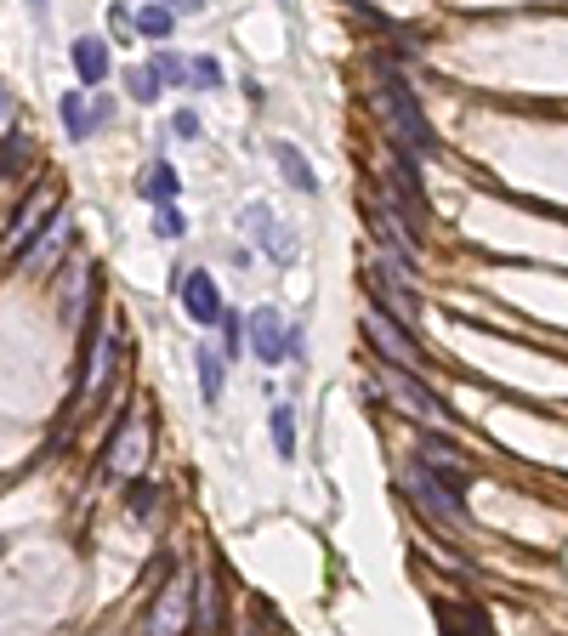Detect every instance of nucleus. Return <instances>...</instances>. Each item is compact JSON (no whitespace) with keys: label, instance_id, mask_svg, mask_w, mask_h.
<instances>
[{"label":"nucleus","instance_id":"obj_1","mask_svg":"<svg viewBox=\"0 0 568 636\" xmlns=\"http://www.w3.org/2000/svg\"><path fill=\"white\" fill-rule=\"evenodd\" d=\"M375 108H381V120H387V131H392V142H398V148H409L415 159H421V154H438V131L426 125L421 103H415V91L404 86V74L381 69Z\"/></svg>","mask_w":568,"mask_h":636},{"label":"nucleus","instance_id":"obj_2","mask_svg":"<svg viewBox=\"0 0 568 636\" xmlns=\"http://www.w3.org/2000/svg\"><path fill=\"white\" fill-rule=\"evenodd\" d=\"M375 364H381V392H387L392 404L404 409L409 421H421V426H449V415H455V409H449L438 392L426 387L421 375L404 370V364H387V358H375Z\"/></svg>","mask_w":568,"mask_h":636},{"label":"nucleus","instance_id":"obj_3","mask_svg":"<svg viewBox=\"0 0 568 636\" xmlns=\"http://www.w3.org/2000/svg\"><path fill=\"white\" fill-rule=\"evenodd\" d=\"M364 336H370L375 358H387V364H404V370H421L426 353H421V341H415V324H398V318L387 313V307H364Z\"/></svg>","mask_w":568,"mask_h":636},{"label":"nucleus","instance_id":"obj_4","mask_svg":"<svg viewBox=\"0 0 568 636\" xmlns=\"http://www.w3.org/2000/svg\"><path fill=\"white\" fill-rule=\"evenodd\" d=\"M404 267L409 262H398V256H381V262L364 267V284H370L375 307H387L398 324H415V318H421V301H415V284H409Z\"/></svg>","mask_w":568,"mask_h":636},{"label":"nucleus","instance_id":"obj_5","mask_svg":"<svg viewBox=\"0 0 568 636\" xmlns=\"http://www.w3.org/2000/svg\"><path fill=\"white\" fill-rule=\"evenodd\" d=\"M409 495H415V506H421L438 529H466V500L455 495L438 472H426L421 460L409 466Z\"/></svg>","mask_w":568,"mask_h":636},{"label":"nucleus","instance_id":"obj_6","mask_svg":"<svg viewBox=\"0 0 568 636\" xmlns=\"http://www.w3.org/2000/svg\"><path fill=\"white\" fill-rule=\"evenodd\" d=\"M239 228L250 233V245L256 250H267L279 267H290L296 262V233L284 228L279 216H273V205H262V199H250L245 211H239Z\"/></svg>","mask_w":568,"mask_h":636},{"label":"nucleus","instance_id":"obj_7","mask_svg":"<svg viewBox=\"0 0 568 636\" xmlns=\"http://www.w3.org/2000/svg\"><path fill=\"white\" fill-rule=\"evenodd\" d=\"M415 460H421L426 472L444 477L455 495H466V489H472V466H466L461 449H455L449 438H438V432H421V443H415Z\"/></svg>","mask_w":568,"mask_h":636},{"label":"nucleus","instance_id":"obj_8","mask_svg":"<svg viewBox=\"0 0 568 636\" xmlns=\"http://www.w3.org/2000/svg\"><path fill=\"white\" fill-rule=\"evenodd\" d=\"M370 228H375V239L398 256V262H409L415 267V256H421V239H415V222H409L404 211H392V205H370Z\"/></svg>","mask_w":568,"mask_h":636},{"label":"nucleus","instance_id":"obj_9","mask_svg":"<svg viewBox=\"0 0 568 636\" xmlns=\"http://www.w3.org/2000/svg\"><path fill=\"white\" fill-rule=\"evenodd\" d=\"M182 625H194V591L182 580H165V591L154 597V608H148V631L171 636V631H182Z\"/></svg>","mask_w":568,"mask_h":636},{"label":"nucleus","instance_id":"obj_10","mask_svg":"<svg viewBox=\"0 0 568 636\" xmlns=\"http://www.w3.org/2000/svg\"><path fill=\"white\" fill-rule=\"evenodd\" d=\"M177 296H182V313L194 318V324H216V318H222V290H216V279L199 273V267L177 279Z\"/></svg>","mask_w":568,"mask_h":636},{"label":"nucleus","instance_id":"obj_11","mask_svg":"<svg viewBox=\"0 0 568 636\" xmlns=\"http://www.w3.org/2000/svg\"><path fill=\"white\" fill-rule=\"evenodd\" d=\"M245 324H250V347H256V358H262V364H284V318L273 313V307H256Z\"/></svg>","mask_w":568,"mask_h":636},{"label":"nucleus","instance_id":"obj_12","mask_svg":"<svg viewBox=\"0 0 568 636\" xmlns=\"http://www.w3.org/2000/svg\"><path fill=\"white\" fill-rule=\"evenodd\" d=\"M52 205H57V188H35V194H29V199L18 205V216H12V250H18V256H23L29 245H35L40 216L52 211Z\"/></svg>","mask_w":568,"mask_h":636},{"label":"nucleus","instance_id":"obj_13","mask_svg":"<svg viewBox=\"0 0 568 636\" xmlns=\"http://www.w3.org/2000/svg\"><path fill=\"white\" fill-rule=\"evenodd\" d=\"M131 443H137V421H131V415H120V421H114V432H108V443H103V472H114V477H131V472H137L142 455H131Z\"/></svg>","mask_w":568,"mask_h":636},{"label":"nucleus","instance_id":"obj_14","mask_svg":"<svg viewBox=\"0 0 568 636\" xmlns=\"http://www.w3.org/2000/svg\"><path fill=\"white\" fill-rule=\"evenodd\" d=\"M273 165L284 171V182L296 188V194H319V171L307 165V154L296 148V142H284V137H273Z\"/></svg>","mask_w":568,"mask_h":636},{"label":"nucleus","instance_id":"obj_15","mask_svg":"<svg viewBox=\"0 0 568 636\" xmlns=\"http://www.w3.org/2000/svg\"><path fill=\"white\" fill-rule=\"evenodd\" d=\"M114 120V103H97V108H86V97L80 91H63V125H69V137L74 142H86L97 125H108Z\"/></svg>","mask_w":568,"mask_h":636},{"label":"nucleus","instance_id":"obj_16","mask_svg":"<svg viewBox=\"0 0 568 636\" xmlns=\"http://www.w3.org/2000/svg\"><path fill=\"white\" fill-rule=\"evenodd\" d=\"M69 57H74V74H80L86 86H103L108 69H114V63H108V40H97V35H80L69 46Z\"/></svg>","mask_w":568,"mask_h":636},{"label":"nucleus","instance_id":"obj_17","mask_svg":"<svg viewBox=\"0 0 568 636\" xmlns=\"http://www.w3.org/2000/svg\"><path fill=\"white\" fill-rule=\"evenodd\" d=\"M86 296H97V267H63V318H69V324H80V307H86Z\"/></svg>","mask_w":568,"mask_h":636},{"label":"nucleus","instance_id":"obj_18","mask_svg":"<svg viewBox=\"0 0 568 636\" xmlns=\"http://www.w3.org/2000/svg\"><path fill=\"white\" fill-rule=\"evenodd\" d=\"M69 245H74V222H69V216H57V222H52V239L29 245L18 262H29V267H57V256H63Z\"/></svg>","mask_w":568,"mask_h":636},{"label":"nucleus","instance_id":"obj_19","mask_svg":"<svg viewBox=\"0 0 568 636\" xmlns=\"http://www.w3.org/2000/svg\"><path fill=\"white\" fill-rule=\"evenodd\" d=\"M194 364H199V392H205V404H216V398H222V370H228L222 347H199Z\"/></svg>","mask_w":568,"mask_h":636},{"label":"nucleus","instance_id":"obj_20","mask_svg":"<svg viewBox=\"0 0 568 636\" xmlns=\"http://www.w3.org/2000/svg\"><path fill=\"white\" fill-rule=\"evenodd\" d=\"M267 432H273V455L279 460H296V415L284 404L267 409Z\"/></svg>","mask_w":568,"mask_h":636},{"label":"nucleus","instance_id":"obj_21","mask_svg":"<svg viewBox=\"0 0 568 636\" xmlns=\"http://www.w3.org/2000/svg\"><path fill=\"white\" fill-rule=\"evenodd\" d=\"M142 194L154 199V205H171V199L182 194V182H177V171H171V165H154V171H148V182H142Z\"/></svg>","mask_w":568,"mask_h":636},{"label":"nucleus","instance_id":"obj_22","mask_svg":"<svg viewBox=\"0 0 568 636\" xmlns=\"http://www.w3.org/2000/svg\"><path fill=\"white\" fill-rule=\"evenodd\" d=\"M125 512L137 517V523H148V517L160 512V489H154V483H137V477H131V489H125Z\"/></svg>","mask_w":568,"mask_h":636},{"label":"nucleus","instance_id":"obj_23","mask_svg":"<svg viewBox=\"0 0 568 636\" xmlns=\"http://www.w3.org/2000/svg\"><path fill=\"white\" fill-rule=\"evenodd\" d=\"M432 614H438V625H466V631H489V614H483V608H449V602H438Z\"/></svg>","mask_w":568,"mask_h":636},{"label":"nucleus","instance_id":"obj_24","mask_svg":"<svg viewBox=\"0 0 568 636\" xmlns=\"http://www.w3.org/2000/svg\"><path fill=\"white\" fill-rule=\"evenodd\" d=\"M137 35H148V40L171 35V6H142L137 12Z\"/></svg>","mask_w":568,"mask_h":636},{"label":"nucleus","instance_id":"obj_25","mask_svg":"<svg viewBox=\"0 0 568 636\" xmlns=\"http://www.w3.org/2000/svg\"><path fill=\"white\" fill-rule=\"evenodd\" d=\"M216 324H222V358L233 364V358H239V347H245V318L222 307V318H216Z\"/></svg>","mask_w":568,"mask_h":636},{"label":"nucleus","instance_id":"obj_26","mask_svg":"<svg viewBox=\"0 0 568 636\" xmlns=\"http://www.w3.org/2000/svg\"><path fill=\"white\" fill-rule=\"evenodd\" d=\"M35 154V148H29V137H6V154H0V182H12L23 171V159Z\"/></svg>","mask_w":568,"mask_h":636},{"label":"nucleus","instance_id":"obj_27","mask_svg":"<svg viewBox=\"0 0 568 636\" xmlns=\"http://www.w3.org/2000/svg\"><path fill=\"white\" fill-rule=\"evenodd\" d=\"M154 74H160V86H188L194 74H188V63H182L177 52H160L154 57Z\"/></svg>","mask_w":568,"mask_h":636},{"label":"nucleus","instance_id":"obj_28","mask_svg":"<svg viewBox=\"0 0 568 636\" xmlns=\"http://www.w3.org/2000/svg\"><path fill=\"white\" fill-rule=\"evenodd\" d=\"M125 91H131L137 103H154V97H160V74L154 69H131L125 74Z\"/></svg>","mask_w":568,"mask_h":636},{"label":"nucleus","instance_id":"obj_29","mask_svg":"<svg viewBox=\"0 0 568 636\" xmlns=\"http://www.w3.org/2000/svg\"><path fill=\"white\" fill-rule=\"evenodd\" d=\"M154 233H160V239H182V233H188V216L177 211V199H171V205H160V222H154Z\"/></svg>","mask_w":568,"mask_h":636},{"label":"nucleus","instance_id":"obj_30","mask_svg":"<svg viewBox=\"0 0 568 636\" xmlns=\"http://www.w3.org/2000/svg\"><path fill=\"white\" fill-rule=\"evenodd\" d=\"M188 74H194V86H222V63H216V57H194V63H188Z\"/></svg>","mask_w":568,"mask_h":636},{"label":"nucleus","instance_id":"obj_31","mask_svg":"<svg viewBox=\"0 0 568 636\" xmlns=\"http://www.w3.org/2000/svg\"><path fill=\"white\" fill-rule=\"evenodd\" d=\"M171 137H182V142L199 137V114L194 108H177V114H171Z\"/></svg>","mask_w":568,"mask_h":636},{"label":"nucleus","instance_id":"obj_32","mask_svg":"<svg viewBox=\"0 0 568 636\" xmlns=\"http://www.w3.org/2000/svg\"><path fill=\"white\" fill-rule=\"evenodd\" d=\"M108 23H114V35H131V29H137V12H125V6H114V12H108Z\"/></svg>","mask_w":568,"mask_h":636},{"label":"nucleus","instance_id":"obj_33","mask_svg":"<svg viewBox=\"0 0 568 636\" xmlns=\"http://www.w3.org/2000/svg\"><path fill=\"white\" fill-rule=\"evenodd\" d=\"M171 12H205V0H165Z\"/></svg>","mask_w":568,"mask_h":636},{"label":"nucleus","instance_id":"obj_34","mask_svg":"<svg viewBox=\"0 0 568 636\" xmlns=\"http://www.w3.org/2000/svg\"><path fill=\"white\" fill-rule=\"evenodd\" d=\"M12 120V97H6V86H0V125Z\"/></svg>","mask_w":568,"mask_h":636}]
</instances>
